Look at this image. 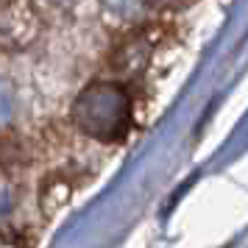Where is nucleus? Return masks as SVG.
<instances>
[{"instance_id":"nucleus-1","label":"nucleus","mask_w":248,"mask_h":248,"mask_svg":"<svg viewBox=\"0 0 248 248\" xmlns=\"http://www.w3.org/2000/svg\"><path fill=\"white\" fill-rule=\"evenodd\" d=\"M73 123L87 137L101 142H114L128 131L131 123V98L120 84H90L76 98Z\"/></svg>"},{"instance_id":"nucleus-2","label":"nucleus","mask_w":248,"mask_h":248,"mask_svg":"<svg viewBox=\"0 0 248 248\" xmlns=\"http://www.w3.org/2000/svg\"><path fill=\"white\" fill-rule=\"evenodd\" d=\"M3 209H9V195L0 190V212H3Z\"/></svg>"}]
</instances>
